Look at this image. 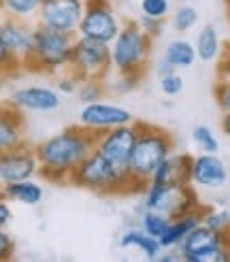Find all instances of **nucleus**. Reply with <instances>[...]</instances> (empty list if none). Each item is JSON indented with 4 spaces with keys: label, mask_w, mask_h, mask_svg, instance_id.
I'll list each match as a JSON object with an SVG mask.
<instances>
[{
    "label": "nucleus",
    "mask_w": 230,
    "mask_h": 262,
    "mask_svg": "<svg viewBox=\"0 0 230 262\" xmlns=\"http://www.w3.org/2000/svg\"><path fill=\"white\" fill-rule=\"evenodd\" d=\"M122 24L124 21L120 19L111 0H85L77 34L96 38V41L113 43L118 32L122 30Z\"/></svg>",
    "instance_id": "9"
},
{
    "label": "nucleus",
    "mask_w": 230,
    "mask_h": 262,
    "mask_svg": "<svg viewBox=\"0 0 230 262\" xmlns=\"http://www.w3.org/2000/svg\"><path fill=\"white\" fill-rule=\"evenodd\" d=\"M41 3L43 0H0V11H5V15L30 21L36 17Z\"/></svg>",
    "instance_id": "24"
},
{
    "label": "nucleus",
    "mask_w": 230,
    "mask_h": 262,
    "mask_svg": "<svg viewBox=\"0 0 230 262\" xmlns=\"http://www.w3.org/2000/svg\"><path fill=\"white\" fill-rule=\"evenodd\" d=\"M120 245L124 247V250H139L145 260H158L160 254L164 252L160 239L147 234L141 226L126 228L122 232V237H120Z\"/></svg>",
    "instance_id": "20"
},
{
    "label": "nucleus",
    "mask_w": 230,
    "mask_h": 262,
    "mask_svg": "<svg viewBox=\"0 0 230 262\" xmlns=\"http://www.w3.org/2000/svg\"><path fill=\"white\" fill-rule=\"evenodd\" d=\"M136 24L141 26V30H143L147 36H151V38L160 36V34H162V30H164V19H158V17L141 15V17L136 19Z\"/></svg>",
    "instance_id": "36"
},
{
    "label": "nucleus",
    "mask_w": 230,
    "mask_h": 262,
    "mask_svg": "<svg viewBox=\"0 0 230 262\" xmlns=\"http://www.w3.org/2000/svg\"><path fill=\"white\" fill-rule=\"evenodd\" d=\"M107 83L105 79H81L79 88H77V100L81 104H89V102H98L102 100V96L107 94Z\"/></svg>",
    "instance_id": "26"
},
{
    "label": "nucleus",
    "mask_w": 230,
    "mask_h": 262,
    "mask_svg": "<svg viewBox=\"0 0 230 262\" xmlns=\"http://www.w3.org/2000/svg\"><path fill=\"white\" fill-rule=\"evenodd\" d=\"M85 0H43L36 13V24L60 32L77 34L79 21L83 15Z\"/></svg>",
    "instance_id": "11"
},
{
    "label": "nucleus",
    "mask_w": 230,
    "mask_h": 262,
    "mask_svg": "<svg viewBox=\"0 0 230 262\" xmlns=\"http://www.w3.org/2000/svg\"><path fill=\"white\" fill-rule=\"evenodd\" d=\"M162 56L169 60L177 71H183V69L194 67V62L198 60L196 47H194V43H190L188 38H175V41H171L169 45L164 47V54Z\"/></svg>",
    "instance_id": "22"
},
{
    "label": "nucleus",
    "mask_w": 230,
    "mask_h": 262,
    "mask_svg": "<svg viewBox=\"0 0 230 262\" xmlns=\"http://www.w3.org/2000/svg\"><path fill=\"white\" fill-rule=\"evenodd\" d=\"M96 135L79 126H68L66 130L47 137L34 147L38 158V173L51 183H68L71 175L83 158L94 151Z\"/></svg>",
    "instance_id": "1"
},
{
    "label": "nucleus",
    "mask_w": 230,
    "mask_h": 262,
    "mask_svg": "<svg viewBox=\"0 0 230 262\" xmlns=\"http://www.w3.org/2000/svg\"><path fill=\"white\" fill-rule=\"evenodd\" d=\"M202 224L215 232H230V209H209L204 207Z\"/></svg>",
    "instance_id": "28"
},
{
    "label": "nucleus",
    "mask_w": 230,
    "mask_h": 262,
    "mask_svg": "<svg viewBox=\"0 0 230 262\" xmlns=\"http://www.w3.org/2000/svg\"><path fill=\"white\" fill-rule=\"evenodd\" d=\"M79 77L73 75L68 69L66 71H62L58 75V79H56V90L60 92V94H75L77 88H79Z\"/></svg>",
    "instance_id": "34"
},
{
    "label": "nucleus",
    "mask_w": 230,
    "mask_h": 262,
    "mask_svg": "<svg viewBox=\"0 0 230 262\" xmlns=\"http://www.w3.org/2000/svg\"><path fill=\"white\" fill-rule=\"evenodd\" d=\"M158 85H160V92L164 96H169V98H175L179 96L183 92V77L179 75V71L175 73H169V75H164V77H158Z\"/></svg>",
    "instance_id": "30"
},
{
    "label": "nucleus",
    "mask_w": 230,
    "mask_h": 262,
    "mask_svg": "<svg viewBox=\"0 0 230 262\" xmlns=\"http://www.w3.org/2000/svg\"><path fill=\"white\" fill-rule=\"evenodd\" d=\"M226 51H228V54H230V41H228V45H226Z\"/></svg>",
    "instance_id": "40"
},
{
    "label": "nucleus",
    "mask_w": 230,
    "mask_h": 262,
    "mask_svg": "<svg viewBox=\"0 0 230 262\" xmlns=\"http://www.w3.org/2000/svg\"><path fill=\"white\" fill-rule=\"evenodd\" d=\"M202 213H204V207L200 205L196 209H192V211H186L181 215L173 217L166 232L160 237V243H162L164 250L166 247H179V243H181L192 230H194L198 224H202Z\"/></svg>",
    "instance_id": "19"
},
{
    "label": "nucleus",
    "mask_w": 230,
    "mask_h": 262,
    "mask_svg": "<svg viewBox=\"0 0 230 262\" xmlns=\"http://www.w3.org/2000/svg\"><path fill=\"white\" fill-rule=\"evenodd\" d=\"M26 143L24 111L9 102H0V154Z\"/></svg>",
    "instance_id": "17"
},
{
    "label": "nucleus",
    "mask_w": 230,
    "mask_h": 262,
    "mask_svg": "<svg viewBox=\"0 0 230 262\" xmlns=\"http://www.w3.org/2000/svg\"><path fill=\"white\" fill-rule=\"evenodd\" d=\"M175 71H177V69H175L173 64H171L169 60H166L164 56H162V58H160V60L156 62V75H158V77H164V75H169V73H175Z\"/></svg>",
    "instance_id": "39"
},
{
    "label": "nucleus",
    "mask_w": 230,
    "mask_h": 262,
    "mask_svg": "<svg viewBox=\"0 0 230 262\" xmlns=\"http://www.w3.org/2000/svg\"><path fill=\"white\" fill-rule=\"evenodd\" d=\"M213 94L222 113H230V77H220V81L213 88Z\"/></svg>",
    "instance_id": "32"
},
{
    "label": "nucleus",
    "mask_w": 230,
    "mask_h": 262,
    "mask_svg": "<svg viewBox=\"0 0 230 262\" xmlns=\"http://www.w3.org/2000/svg\"><path fill=\"white\" fill-rule=\"evenodd\" d=\"M32 38H34V26L28 19H19L11 15L0 19V41L7 45V49L21 64L28 60L32 51Z\"/></svg>",
    "instance_id": "16"
},
{
    "label": "nucleus",
    "mask_w": 230,
    "mask_h": 262,
    "mask_svg": "<svg viewBox=\"0 0 230 262\" xmlns=\"http://www.w3.org/2000/svg\"><path fill=\"white\" fill-rule=\"evenodd\" d=\"M175 151V141L166 130L139 122V137L132 147L130 160H128V173H130L141 186H147L156 166Z\"/></svg>",
    "instance_id": "4"
},
{
    "label": "nucleus",
    "mask_w": 230,
    "mask_h": 262,
    "mask_svg": "<svg viewBox=\"0 0 230 262\" xmlns=\"http://www.w3.org/2000/svg\"><path fill=\"white\" fill-rule=\"evenodd\" d=\"M132 122H136V120L126 107L115 104V102H105V100L83 104L81 113H79V124L94 135L102 133V130L115 128V126L132 124Z\"/></svg>",
    "instance_id": "12"
},
{
    "label": "nucleus",
    "mask_w": 230,
    "mask_h": 262,
    "mask_svg": "<svg viewBox=\"0 0 230 262\" xmlns=\"http://www.w3.org/2000/svg\"><path fill=\"white\" fill-rule=\"evenodd\" d=\"M190 162H192L190 154L173 151L156 166V171L151 173L149 181L164 183V186L166 183H190Z\"/></svg>",
    "instance_id": "18"
},
{
    "label": "nucleus",
    "mask_w": 230,
    "mask_h": 262,
    "mask_svg": "<svg viewBox=\"0 0 230 262\" xmlns=\"http://www.w3.org/2000/svg\"><path fill=\"white\" fill-rule=\"evenodd\" d=\"M228 209H230V207H228Z\"/></svg>",
    "instance_id": "42"
},
{
    "label": "nucleus",
    "mask_w": 230,
    "mask_h": 262,
    "mask_svg": "<svg viewBox=\"0 0 230 262\" xmlns=\"http://www.w3.org/2000/svg\"><path fill=\"white\" fill-rule=\"evenodd\" d=\"M36 173H38V158L34 147H28L24 143L19 147H13L0 154V186L32 179Z\"/></svg>",
    "instance_id": "15"
},
{
    "label": "nucleus",
    "mask_w": 230,
    "mask_h": 262,
    "mask_svg": "<svg viewBox=\"0 0 230 262\" xmlns=\"http://www.w3.org/2000/svg\"><path fill=\"white\" fill-rule=\"evenodd\" d=\"M0 192H3L9 201L19 203L26 207H36L43 203V186L36 183L32 179H24V181H13V183H5L0 186Z\"/></svg>",
    "instance_id": "21"
},
{
    "label": "nucleus",
    "mask_w": 230,
    "mask_h": 262,
    "mask_svg": "<svg viewBox=\"0 0 230 262\" xmlns=\"http://www.w3.org/2000/svg\"><path fill=\"white\" fill-rule=\"evenodd\" d=\"M13 256H15V241L5 228H0V262L11 260Z\"/></svg>",
    "instance_id": "37"
},
{
    "label": "nucleus",
    "mask_w": 230,
    "mask_h": 262,
    "mask_svg": "<svg viewBox=\"0 0 230 262\" xmlns=\"http://www.w3.org/2000/svg\"><path fill=\"white\" fill-rule=\"evenodd\" d=\"M7 102L24 113H51L60 107L62 96L49 85H19L11 92Z\"/></svg>",
    "instance_id": "13"
},
{
    "label": "nucleus",
    "mask_w": 230,
    "mask_h": 262,
    "mask_svg": "<svg viewBox=\"0 0 230 262\" xmlns=\"http://www.w3.org/2000/svg\"><path fill=\"white\" fill-rule=\"evenodd\" d=\"M21 69V62L7 49V45L0 41V75H9Z\"/></svg>",
    "instance_id": "35"
},
{
    "label": "nucleus",
    "mask_w": 230,
    "mask_h": 262,
    "mask_svg": "<svg viewBox=\"0 0 230 262\" xmlns=\"http://www.w3.org/2000/svg\"><path fill=\"white\" fill-rule=\"evenodd\" d=\"M141 79H143V75H118L111 90L115 94H128V92H132L141 85Z\"/></svg>",
    "instance_id": "33"
},
{
    "label": "nucleus",
    "mask_w": 230,
    "mask_h": 262,
    "mask_svg": "<svg viewBox=\"0 0 230 262\" xmlns=\"http://www.w3.org/2000/svg\"><path fill=\"white\" fill-rule=\"evenodd\" d=\"M75 36L68 32H60L54 28H47L43 24L34 26L32 51L28 60L21 64V69L32 73H62L68 69Z\"/></svg>",
    "instance_id": "3"
},
{
    "label": "nucleus",
    "mask_w": 230,
    "mask_h": 262,
    "mask_svg": "<svg viewBox=\"0 0 230 262\" xmlns=\"http://www.w3.org/2000/svg\"><path fill=\"white\" fill-rule=\"evenodd\" d=\"M136 137H139V122L102 130V133L96 135L94 151H98L111 164L120 168H128V160H130Z\"/></svg>",
    "instance_id": "10"
},
{
    "label": "nucleus",
    "mask_w": 230,
    "mask_h": 262,
    "mask_svg": "<svg viewBox=\"0 0 230 262\" xmlns=\"http://www.w3.org/2000/svg\"><path fill=\"white\" fill-rule=\"evenodd\" d=\"M194 47H196V56L200 62H215L217 58L222 56V38L217 34V30L213 26H204L200 28V32L196 34V41H194Z\"/></svg>",
    "instance_id": "23"
},
{
    "label": "nucleus",
    "mask_w": 230,
    "mask_h": 262,
    "mask_svg": "<svg viewBox=\"0 0 230 262\" xmlns=\"http://www.w3.org/2000/svg\"><path fill=\"white\" fill-rule=\"evenodd\" d=\"M169 224H171V217L160 213V211H151V209H143V211H141L139 226L143 228L147 234H151V237L160 239L166 232V228H169Z\"/></svg>",
    "instance_id": "25"
},
{
    "label": "nucleus",
    "mask_w": 230,
    "mask_h": 262,
    "mask_svg": "<svg viewBox=\"0 0 230 262\" xmlns=\"http://www.w3.org/2000/svg\"><path fill=\"white\" fill-rule=\"evenodd\" d=\"M11 201L7 199V196L0 192V228H7L11 224V220H13V211H11Z\"/></svg>",
    "instance_id": "38"
},
{
    "label": "nucleus",
    "mask_w": 230,
    "mask_h": 262,
    "mask_svg": "<svg viewBox=\"0 0 230 262\" xmlns=\"http://www.w3.org/2000/svg\"><path fill=\"white\" fill-rule=\"evenodd\" d=\"M141 194H143L141 205H139L141 211L143 209H151V211H160L164 215H169L171 220L200 207L192 183H166L164 186V183L147 181L145 190Z\"/></svg>",
    "instance_id": "6"
},
{
    "label": "nucleus",
    "mask_w": 230,
    "mask_h": 262,
    "mask_svg": "<svg viewBox=\"0 0 230 262\" xmlns=\"http://www.w3.org/2000/svg\"><path fill=\"white\" fill-rule=\"evenodd\" d=\"M198 24V11L192 5H181L173 13V28L177 32H188Z\"/></svg>",
    "instance_id": "29"
},
{
    "label": "nucleus",
    "mask_w": 230,
    "mask_h": 262,
    "mask_svg": "<svg viewBox=\"0 0 230 262\" xmlns=\"http://www.w3.org/2000/svg\"><path fill=\"white\" fill-rule=\"evenodd\" d=\"M230 181L228 168L224 160L217 154H204L192 156L190 162V183L200 190H220Z\"/></svg>",
    "instance_id": "14"
},
{
    "label": "nucleus",
    "mask_w": 230,
    "mask_h": 262,
    "mask_svg": "<svg viewBox=\"0 0 230 262\" xmlns=\"http://www.w3.org/2000/svg\"><path fill=\"white\" fill-rule=\"evenodd\" d=\"M153 38L136 21H124L111 43V67L118 75H143L151 56Z\"/></svg>",
    "instance_id": "5"
},
{
    "label": "nucleus",
    "mask_w": 230,
    "mask_h": 262,
    "mask_svg": "<svg viewBox=\"0 0 230 262\" xmlns=\"http://www.w3.org/2000/svg\"><path fill=\"white\" fill-rule=\"evenodd\" d=\"M68 183L73 186L102 194V196H111V194H139L145 188L128 173V168H120L111 164L107 158H102L98 151H92L87 158L81 160V164L75 168Z\"/></svg>",
    "instance_id": "2"
},
{
    "label": "nucleus",
    "mask_w": 230,
    "mask_h": 262,
    "mask_svg": "<svg viewBox=\"0 0 230 262\" xmlns=\"http://www.w3.org/2000/svg\"><path fill=\"white\" fill-rule=\"evenodd\" d=\"M192 141H194L196 147L204 154H217L220 151V141H217L213 130L209 126H204V124L194 126V130H192Z\"/></svg>",
    "instance_id": "27"
},
{
    "label": "nucleus",
    "mask_w": 230,
    "mask_h": 262,
    "mask_svg": "<svg viewBox=\"0 0 230 262\" xmlns=\"http://www.w3.org/2000/svg\"><path fill=\"white\" fill-rule=\"evenodd\" d=\"M226 3H228V7H230V0H226Z\"/></svg>",
    "instance_id": "41"
},
{
    "label": "nucleus",
    "mask_w": 230,
    "mask_h": 262,
    "mask_svg": "<svg viewBox=\"0 0 230 262\" xmlns=\"http://www.w3.org/2000/svg\"><path fill=\"white\" fill-rule=\"evenodd\" d=\"M181 262H226L230 260V247L226 234L215 232L204 224H198L179 243Z\"/></svg>",
    "instance_id": "8"
},
{
    "label": "nucleus",
    "mask_w": 230,
    "mask_h": 262,
    "mask_svg": "<svg viewBox=\"0 0 230 262\" xmlns=\"http://www.w3.org/2000/svg\"><path fill=\"white\" fill-rule=\"evenodd\" d=\"M68 71L79 79H107L111 67V43L87 36H75Z\"/></svg>",
    "instance_id": "7"
},
{
    "label": "nucleus",
    "mask_w": 230,
    "mask_h": 262,
    "mask_svg": "<svg viewBox=\"0 0 230 262\" xmlns=\"http://www.w3.org/2000/svg\"><path fill=\"white\" fill-rule=\"evenodd\" d=\"M171 13V3L169 0H141V15L166 19Z\"/></svg>",
    "instance_id": "31"
}]
</instances>
